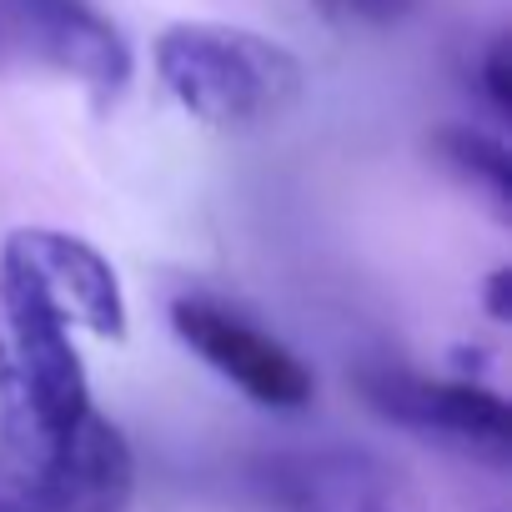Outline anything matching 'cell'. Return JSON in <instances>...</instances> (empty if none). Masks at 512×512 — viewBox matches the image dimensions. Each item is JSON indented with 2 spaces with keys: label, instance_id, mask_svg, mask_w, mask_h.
<instances>
[{
  "label": "cell",
  "instance_id": "cell-3",
  "mask_svg": "<svg viewBox=\"0 0 512 512\" xmlns=\"http://www.w3.org/2000/svg\"><path fill=\"white\" fill-rule=\"evenodd\" d=\"M362 402L387 417L392 427H407L437 447L482 457V462H507L512 457V412L507 402L472 382V377H417L407 367H362L357 372Z\"/></svg>",
  "mask_w": 512,
  "mask_h": 512
},
{
  "label": "cell",
  "instance_id": "cell-9",
  "mask_svg": "<svg viewBox=\"0 0 512 512\" xmlns=\"http://www.w3.org/2000/svg\"><path fill=\"white\" fill-rule=\"evenodd\" d=\"M437 161L462 186H472L497 216L512 211V156L497 136L472 131V126H442L437 131Z\"/></svg>",
  "mask_w": 512,
  "mask_h": 512
},
{
  "label": "cell",
  "instance_id": "cell-4",
  "mask_svg": "<svg viewBox=\"0 0 512 512\" xmlns=\"http://www.w3.org/2000/svg\"><path fill=\"white\" fill-rule=\"evenodd\" d=\"M171 327L211 372H221L256 407H272V412L312 407V397H317L312 367L282 337L256 327L241 307L206 297V292H186L171 302Z\"/></svg>",
  "mask_w": 512,
  "mask_h": 512
},
{
  "label": "cell",
  "instance_id": "cell-8",
  "mask_svg": "<svg viewBox=\"0 0 512 512\" xmlns=\"http://www.w3.org/2000/svg\"><path fill=\"white\" fill-rule=\"evenodd\" d=\"M11 246L26 256V267L41 277V287L66 312V322H81L106 342L126 337L121 277L86 236L56 231V226H26V231H11Z\"/></svg>",
  "mask_w": 512,
  "mask_h": 512
},
{
  "label": "cell",
  "instance_id": "cell-12",
  "mask_svg": "<svg viewBox=\"0 0 512 512\" xmlns=\"http://www.w3.org/2000/svg\"><path fill=\"white\" fill-rule=\"evenodd\" d=\"M482 312L492 322H507L512 317V267L507 262L487 272V282H482Z\"/></svg>",
  "mask_w": 512,
  "mask_h": 512
},
{
  "label": "cell",
  "instance_id": "cell-7",
  "mask_svg": "<svg viewBox=\"0 0 512 512\" xmlns=\"http://www.w3.org/2000/svg\"><path fill=\"white\" fill-rule=\"evenodd\" d=\"M11 46L71 76L96 106L131 81V46L91 0H0V51Z\"/></svg>",
  "mask_w": 512,
  "mask_h": 512
},
{
  "label": "cell",
  "instance_id": "cell-11",
  "mask_svg": "<svg viewBox=\"0 0 512 512\" xmlns=\"http://www.w3.org/2000/svg\"><path fill=\"white\" fill-rule=\"evenodd\" d=\"M477 91L487 101V111L497 121L512 116V41L507 36H492L477 56Z\"/></svg>",
  "mask_w": 512,
  "mask_h": 512
},
{
  "label": "cell",
  "instance_id": "cell-5",
  "mask_svg": "<svg viewBox=\"0 0 512 512\" xmlns=\"http://www.w3.org/2000/svg\"><path fill=\"white\" fill-rule=\"evenodd\" d=\"M272 512H427L412 477L372 447H287L256 462Z\"/></svg>",
  "mask_w": 512,
  "mask_h": 512
},
{
  "label": "cell",
  "instance_id": "cell-10",
  "mask_svg": "<svg viewBox=\"0 0 512 512\" xmlns=\"http://www.w3.org/2000/svg\"><path fill=\"white\" fill-rule=\"evenodd\" d=\"M317 16L342 26V31H387L397 26L417 0H312Z\"/></svg>",
  "mask_w": 512,
  "mask_h": 512
},
{
  "label": "cell",
  "instance_id": "cell-2",
  "mask_svg": "<svg viewBox=\"0 0 512 512\" xmlns=\"http://www.w3.org/2000/svg\"><path fill=\"white\" fill-rule=\"evenodd\" d=\"M0 352L31 402L36 427L56 447L91 412V377L71 342L66 312L51 302V292L11 241L0 246Z\"/></svg>",
  "mask_w": 512,
  "mask_h": 512
},
{
  "label": "cell",
  "instance_id": "cell-6",
  "mask_svg": "<svg viewBox=\"0 0 512 512\" xmlns=\"http://www.w3.org/2000/svg\"><path fill=\"white\" fill-rule=\"evenodd\" d=\"M136 457L96 407L51 447L36 472H0V512H126Z\"/></svg>",
  "mask_w": 512,
  "mask_h": 512
},
{
  "label": "cell",
  "instance_id": "cell-1",
  "mask_svg": "<svg viewBox=\"0 0 512 512\" xmlns=\"http://www.w3.org/2000/svg\"><path fill=\"white\" fill-rule=\"evenodd\" d=\"M156 76L166 96L216 131H251L287 116L302 101V61L246 26L176 21L156 36Z\"/></svg>",
  "mask_w": 512,
  "mask_h": 512
}]
</instances>
